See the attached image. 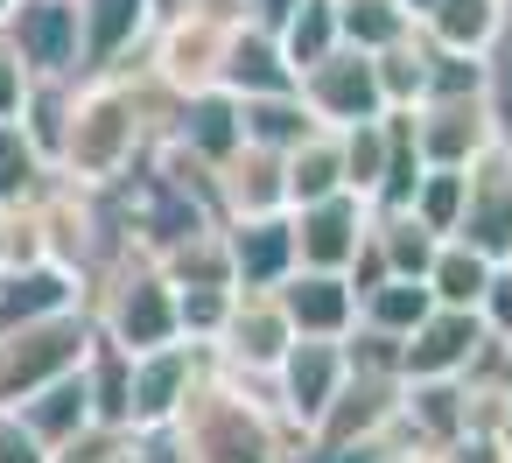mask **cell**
Masks as SVG:
<instances>
[{"mask_svg": "<svg viewBox=\"0 0 512 463\" xmlns=\"http://www.w3.org/2000/svg\"><path fill=\"white\" fill-rule=\"evenodd\" d=\"M498 260H505V267H512V246H505V253H498Z\"/></svg>", "mask_w": 512, "mask_h": 463, "instance_id": "obj_44", "label": "cell"}, {"mask_svg": "<svg viewBox=\"0 0 512 463\" xmlns=\"http://www.w3.org/2000/svg\"><path fill=\"white\" fill-rule=\"evenodd\" d=\"M169 134L190 148V155H204L211 169L246 141V127H239V92H225V85H211V92H190V99H176V120H169Z\"/></svg>", "mask_w": 512, "mask_h": 463, "instance_id": "obj_20", "label": "cell"}, {"mask_svg": "<svg viewBox=\"0 0 512 463\" xmlns=\"http://www.w3.org/2000/svg\"><path fill=\"white\" fill-rule=\"evenodd\" d=\"M0 260H8V204H0Z\"/></svg>", "mask_w": 512, "mask_h": 463, "instance_id": "obj_42", "label": "cell"}, {"mask_svg": "<svg viewBox=\"0 0 512 463\" xmlns=\"http://www.w3.org/2000/svg\"><path fill=\"white\" fill-rule=\"evenodd\" d=\"M344 372H351L344 337H295V344L281 351V365H274L267 379H274V414L288 421L295 442L316 428V414L330 407V393L344 386Z\"/></svg>", "mask_w": 512, "mask_h": 463, "instance_id": "obj_5", "label": "cell"}, {"mask_svg": "<svg viewBox=\"0 0 512 463\" xmlns=\"http://www.w3.org/2000/svg\"><path fill=\"white\" fill-rule=\"evenodd\" d=\"M225 246H232V288H281L295 274V225H288V211L225 218Z\"/></svg>", "mask_w": 512, "mask_h": 463, "instance_id": "obj_16", "label": "cell"}, {"mask_svg": "<svg viewBox=\"0 0 512 463\" xmlns=\"http://www.w3.org/2000/svg\"><path fill=\"white\" fill-rule=\"evenodd\" d=\"M477 316H484V330H491V337H505V330H512V267H505V260L491 267V281H484V295H477Z\"/></svg>", "mask_w": 512, "mask_h": 463, "instance_id": "obj_37", "label": "cell"}, {"mask_svg": "<svg viewBox=\"0 0 512 463\" xmlns=\"http://www.w3.org/2000/svg\"><path fill=\"white\" fill-rule=\"evenodd\" d=\"M57 309H92V281L64 260H0V330L57 316Z\"/></svg>", "mask_w": 512, "mask_h": 463, "instance_id": "obj_14", "label": "cell"}, {"mask_svg": "<svg viewBox=\"0 0 512 463\" xmlns=\"http://www.w3.org/2000/svg\"><path fill=\"white\" fill-rule=\"evenodd\" d=\"M498 344H505V358H512V330H505V337H498Z\"/></svg>", "mask_w": 512, "mask_h": 463, "instance_id": "obj_43", "label": "cell"}, {"mask_svg": "<svg viewBox=\"0 0 512 463\" xmlns=\"http://www.w3.org/2000/svg\"><path fill=\"white\" fill-rule=\"evenodd\" d=\"M211 365V344H155V351H134V379H127V428H148V421H176L183 393L197 386V372Z\"/></svg>", "mask_w": 512, "mask_h": 463, "instance_id": "obj_10", "label": "cell"}, {"mask_svg": "<svg viewBox=\"0 0 512 463\" xmlns=\"http://www.w3.org/2000/svg\"><path fill=\"white\" fill-rule=\"evenodd\" d=\"M463 204H470V169H421L407 211L435 232V239H456L463 232Z\"/></svg>", "mask_w": 512, "mask_h": 463, "instance_id": "obj_28", "label": "cell"}, {"mask_svg": "<svg viewBox=\"0 0 512 463\" xmlns=\"http://www.w3.org/2000/svg\"><path fill=\"white\" fill-rule=\"evenodd\" d=\"M176 428H183L190 463H295L288 449H302L288 435V421L274 414V386L253 393V372L218 365V351L197 372V386L183 393Z\"/></svg>", "mask_w": 512, "mask_h": 463, "instance_id": "obj_1", "label": "cell"}, {"mask_svg": "<svg viewBox=\"0 0 512 463\" xmlns=\"http://www.w3.org/2000/svg\"><path fill=\"white\" fill-rule=\"evenodd\" d=\"M239 127H246V141L288 155L302 134H316V113L302 106V92H260V99H239Z\"/></svg>", "mask_w": 512, "mask_h": 463, "instance_id": "obj_25", "label": "cell"}, {"mask_svg": "<svg viewBox=\"0 0 512 463\" xmlns=\"http://www.w3.org/2000/svg\"><path fill=\"white\" fill-rule=\"evenodd\" d=\"M15 414L29 421V435H36V442L71 449L85 428H99V414H92V386H85V365H78V372H64V379H50V386H36L29 400H15Z\"/></svg>", "mask_w": 512, "mask_h": 463, "instance_id": "obj_19", "label": "cell"}, {"mask_svg": "<svg viewBox=\"0 0 512 463\" xmlns=\"http://www.w3.org/2000/svg\"><path fill=\"white\" fill-rule=\"evenodd\" d=\"M344 134V183L372 204V190H379V176H386V113H372V120H358V127H337Z\"/></svg>", "mask_w": 512, "mask_h": 463, "instance_id": "obj_33", "label": "cell"}, {"mask_svg": "<svg viewBox=\"0 0 512 463\" xmlns=\"http://www.w3.org/2000/svg\"><path fill=\"white\" fill-rule=\"evenodd\" d=\"M92 330H99L92 309H57V316H36V323L0 330V407H15L36 386L78 372L85 351H92Z\"/></svg>", "mask_w": 512, "mask_h": 463, "instance_id": "obj_2", "label": "cell"}, {"mask_svg": "<svg viewBox=\"0 0 512 463\" xmlns=\"http://www.w3.org/2000/svg\"><path fill=\"white\" fill-rule=\"evenodd\" d=\"M295 8V0H246V22H260V29H281V15Z\"/></svg>", "mask_w": 512, "mask_h": 463, "instance_id": "obj_39", "label": "cell"}, {"mask_svg": "<svg viewBox=\"0 0 512 463\" xmlns=\"http://www.w3.org/2000/svg\"><path fill=\"white\" fill-rule=\"evenodd\" d=\"M8 8H15V0H0V15H8Z\"/></svg>", "mask_w": 512, "mask_h": 463, "instance_id": "obj_45", "label": "cell"}, {"mask_svg": "<svg viewBox=\"0 0 512 463\" xmlns=\"http://www.w3.org/2000/svg\"><path fill=\"white\" fill-rule=\"evenodd\" d=\"M211 176H218V218H267V211H288V155H281V148L239 141Z\"/></svg>", "mask_w": 512, "mask_h": 463, "instance_id": "obj_15", "label": "cell"}, {"mask_svg": "<svg viewBox=\"0 0 512 463\" xmlns=\"http://www.w3.org/2000/svg\"><path fill=\"white\" fill-rule=\"evenodd\" d=\"M400 8H407V15H414V22H421V15H428V8H435V0H400Z\"/></svg>", "mask_w": 512, "mask_h": 463, "instance_id": "obj_41", "label": "cell"}, {"mask_svg": "<svg viewBox=\"0 0 512 463\" xmlns=\"http://www.w3.org/2000/svg\"><path fill=\"white\" fill-rule=\"evenodd\" d=\"M456 239L484 246L491 260L512 246V148L505 141L470 162V204H463V232Z\"/></svg>", "mask_w": 512, "mask_h": 463, "instance_id": "obj_18", "label": "cell"}, {"mask_svg": "<svg viewBox=\"0 0 512 463\" xmlns=\"http://www.w3.org/2000/svg\"><path fill=\"white\" fill-rule=\"evenodd\" d=\"M491 344L484 316L477 309H456V302H435L407 337H400V379H456L470 372V358Z\"/></svg>", "mask_w": 512, "mask_h": 463, "instance_id": "obj_8", "label": "cell"}, {"mask_svg": "<svg viewBox=\"0 0 512 463\" xmlns=\"http://www.w3.org/2000/svg\"><path fill=\"white\" fill-rule=\"evenodd\" d=\"M295 92H302V106L316 113V127H358V120L386 113L372 50H358V43H337V50H323L309 71H295Z\"/></svg>", "mask_w": 512, "mask_h": 463, "instance_id": "obj_4", "label": "cell"}, {"mask_svg": "<svg viewBox=\"0 0 512 463\" xmlns=\"http://www.w3.org/2000/svg\"><path fill=\"white\" fill-rule=\"evenodd\" d=\"M0 36L22 50L36 78H85L78 71V0H15L0 15Z\"/></svg>", "mask_w": 512, "mask_h": 463, "instance_id": "obj_11", "label": "cell"}, {"mask_svg": "<svg viewBox=\"0 0 512 463\" xmlns=\"http://www.w3.org/2000/svg\"><path fill=\"white\" fill-rule=\"evenodd\" d=\"M428 64H435V43H428L421 29H407L400 43L372 50V71H379L386 106H421V99H428Z\"/></svg>", "mask_w": 512, "mask_h": 463, "instance_id": "obj_24", "label": "cell"}, {"mask_svg": "<svg viewBox=\"0 0 512 463\" xmlns=\"http://www.w3.org/2000/svg\"><path fill=\"white\" fill-rule=\"evenodd\" d=\"M407 127H414V148L428 169H470L477 155L498 148V120L484 106V92H463V99H421L407 106Z\"/></svg>", "mask_w": 512, "mask_h": 463, "instance_id": "obj_6", "label": "cell"}, {"mask_svg": "<svg viewBox=\"0 0 512 463\" xmlns=\"http://www.w3.org/2000/svg\"><path fill=\"white\" fill-rule=\"evenodd\" d=\"M505 148H512V141H505Z\"/></svg>", "mask_w": 512, "mask_h": 463, "instance_id": "obj_46", "label": "cell"}, {"mask_svg": "<svg viewBox=\"0 0 512 463\" xmlns=\"http://www.w3.org/2000/svg\"><path fill=\"white\" fill-rule=\"evenodd\" d=\"M337 29H344V43H358V50H386V43H400L407 29H421L400 0H337Z\"/></svg>", "mask_w": 512, "mask_h": 463, "instance_id": "obj_32", "label": "cell"}, {"mask_svg": "<svg viewBox=\"0 0 512 463\" xmlns=\"http://www.w3.org/2000/svg\"><path fill=\"white\" fill-rule=\"evenodd\" d=\"M505 15H512V0H435V8L421 15V36H428L435 50H470V57H484V50L498 43Z\"/></svg>", "mask_w": 512, "mask_h": 463, "instance_id": "obj_22", "label": "cell"}, {"mask_svg": "<svg viewBox=\"0 0 512 463\" xmlns=\"http://www.w3.org/2000/svg\"><path fill=\"white\" fill-rule=\"evenodd\" d=\"M295 463H386V435L379 442H302Z\"/></svg>", "mask_w": 512, "mask_h": 463, "instance_id": "obj_38", "label": "cell"}, {"mask_svg": "<svg viewBox=\"0 0 512 463\" xmlns=\"http://www.w3.org/2000/svg\"><path fill=\"white\" fill-rule=\"evenodd\" d=\"M225 92H239V99L295 92V64H288V50H281L274 29H260V22H239V29H232V50H225Z\"/></svg>", "mask_w": 512, "mask_h": 463, "instance_id": "obj_21", "label": "cell"}, {"mask_svg": "<svg viewBox=\"0 0 512 463\" xmlns=\"http://www.w3.org/2000/svg\"><path fill=\"white\" fill-rule=\"evenodd\" d=\"M295 225V267H351V253L365 246L372 232V204L358 190H337V197H316V204H295L288 211Z\"/></svg>", "mask_w": 512, "mask_h": 463, "instance_id": "obj_13", "label": "cell"}, {"mask_svg": "<svg viewBox=\"0 0 512 463\" xmlns=\"http://www.w3.org/2000/svg\"><path fill=\"white\" fill-rule=\"evenodd\" d=\"M162 22V0H78V71H127Z\"/></svg>", "mask_w": 512, "mask_h": 463, "instance_id": "obj_12", "label": "cell"}, {"mask_svg": "<svg viewBox=\"0 0 512 463\" xmlns=\"http://www.w3.org/2000/svg\"><path fill=\"white\" fill-rule=\"evenodd\" d=\"M29 85H36V71L22 64V50L0 36V120H22V99H29Z\"/></svg>", "mask_w": 512, "mask_h": 463, "instance_id": "obj_36", "label": "cell"}, {"mask_svg": "<svg viewBox=\"0 0 512 463\" xmlns=\"http://www.w3.org/2000/svg\"><path fill=\"white\" fill-rule=\"evenodd\" d=\"M225 316H232V288H176V323L190 344H218Z\"/></svg>", "mask_w": 512, "mask_h": 463, "instance_id": "obj_34", "label": "cell"}, {"mask_svg": "<svg viewBox=\"0 0 512 463\" xmlns=\"http://www.w3.org/2000/svg\"><path fill=\"white\" fill-rule=\"evenodd\" d=\"M428 309H435V288L428 281H407V274H386L372 295H358V323H372L386 337H407Z\"/></svg>", "mask_w": 512, "mask_h": 463, "instance_id": "obj_27", "label": "cell"}, {"mask_svg": "<svg viewBox=\"0 0 512 463\" xmlns=\"http://www.w3.org/2000/svg\"><path fill=\"white\" fill-rule=\"evenodd\" d=\"M288 344H295V323H288L281 295H274V288H232V316H225V330H218V344H211L218 365L267 379Z\"/></svg>", "mask_w": 512, "mask_h": 463, "instance_id": "obj_7", "label": "cell"}, {"mask_svg": "<svg viewBox=\"0 0 512 463\" xmlns=\"http://www.w3.org/2000/svg\"><path fill=\"white\" fill-rule=\"evenodd\" d=\"M274 295H281L295 337H344V330L358 323V288H351L337 267H295Z\"/></svg>", "mask_w": 512, "mask_h": 463, "instance_id": "obj_17", "label": "cell"}, {"mask_svg": "<svg viewBox=\"0 0 512 463\" xmlns=\"http://www.w3.org/2000/svg\"><path fill=\"white\" fill-rule=\"evenodd\" d=\"M281 50H288V64L295 71H309L323 50H337L344 43V29H337V0H295V8L281 15Z\"/></svg>", "mask_w": 512, "mask_h": 463, "instance_id": "obj_30", "label": "cell"}, {"mask_svg": "<svg viewBox=\"0 0 512 463\" xmlns=\"http://www.w3.org/2000/svg\"><path fill=\"white\" fill-rule=\"evenodd\" d=\"M491 267H498V260H491L484 246H470V239H442V246H435V260H428V288H435V302L477 309V295H484Z\"/></svg>", "mask_w": 512, "mask_h": 463, "instance_id": "obj_26", "label": "cell"}, {"mask_svg": "<svg viewBox=\"0 0 512 463\" xmlns=\"http://www.w3.org/2000/svg\"><path fill=\"white\" fill-rule=\"evenodd\" d=\"M232 29L239 22H218V15H197V8H169L148 36V71L190 99V92H211L225 85V50H232Z\"/></svg>", "mask_w": 512, "mask_h": 463, "instance_id": "obj_3", "label": "cell"}, {"mask_svg": "<svg viewBox=\"0 0 512 463\" xmlns=\"http://www.w3.org/2000/svg\"><path fill=\"white\" fill-rule=\"evenodd\" d=\"M400 414V372L386 365H351L344 386L330 393V407L316 414V428L302 442H379Z\"/></svg>", "mask_w": 512, "mask_h": 463, "instance_id": "obj_9", "label": "cell"}, {"mask_svg": "<svg viewBox=\"0 0 512 463\" xmlns=\"http://www.w3.org/2000/svg\"><path fill=\"white\" fill-rule=\"evenodd\" d=\"M99 463H134V449H127V428H120V435L99 449Z\"/></svg>", "mask_w": 512, "mask_h": 463, "instance_id": "obj_40", "label": "cell"}, {"mask_svg": "<svg viewBox=\"0 0 512 463\" xmlns=\"http://www.w3.org/2000/svg\"><path fill=\"white\" fill-rule=\"evenodd\" d=\"M0 463H57V449L36 442L29 421H22L15 407H0Z\"/></svg>", "mask_w": 512, "mask_h": 463, "instance_id": "obj_35", "label": "cell"}, {"mask_svg": "<svg viewBox=\"0 0 512 463\" xmlns=\"http://www.w3.org/2000/svg\"><path fill=\"white\" fill-rule=\"evenodd\" d=\"M50 183V162H43V148L29 141V127L22 120H0V204H22V197H36Z\"/></svg>", "mask_w": 512, "mask_h": 463, "instance_id": "obj_31", "label": "cell"}, {"mask_svg": "<svg viewBox=\"0 0 512 463\" xmlns=\"http://www.w3.org/2000/svg\"><path fill=\"white\" fill-rule=\"evenodd\" d=\"M372 239H379L386 267L407 274V281H428V260H435V246H442L414 211H372Z\"/></svg>", "mask_w": 512, "mask_h": 463, "instance_id": "obj_29", "label": "cell"}, {"mask_svg": "<svg viewBox=\"0 0 512 463\" xmlns=\"http://www.w3.org/2000/svg\"><path fill=\"white\" fill-rule=\"evenodd\" d=\"M351 190L344 183V134L337 127H316L288 148V211L295 204H316V197H337Z\"/></svg>", "mask_w": 512, "mask_h": 463, "instance_id": "obj_23", "label": "cell"}]
</instances>
